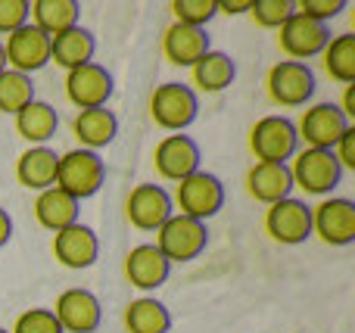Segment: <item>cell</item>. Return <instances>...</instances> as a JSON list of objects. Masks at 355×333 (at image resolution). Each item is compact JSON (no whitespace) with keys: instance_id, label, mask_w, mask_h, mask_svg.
<instances>
[{"instance_id":"obj_2","label":"cell","mask_w":355,"mask_h":333,"mask_svg":"<svg viewBox=\"0 0 355 333\" xmlns=\"http://www.w3.org/2000/svg\"><path fill=\"white\" fill-rule=\"evenodd\" d=\"M290 178H293V187H300L306 197H331L337 190L340 178H343V168L334 159L331 150H296L293 159L287 162Z\"/></svg>"},{"instance_id":"obj_22","label":"cell","mask_w":355,"mask_h":333,"mask_svg":"<svg viewBox=\"0 0 355 333\" xmlns=\"http://www.w3.org/2000/svg\"><path fill=\"white\" fill-rule=\"evenodd\" d=\"M72 134L75 141L81 143V150H103L116 141L119 134V118L112 109L106 106H97V109H81L78 116L72 118Z\"/></svg>"},{"instance_id":"obj_29","label":"cell","mask_w":355,"mask_h":333,"mask_svg":"<svg viewBox=\"0 0 355 333\" xmlns=\"http://www.w3.org/2000/svg\"><path fill=\"white\" fill-rule=\"evenodd\" d=\"M321 66L337 84H355V35H334L321 50Z\"/></svg>"},{"instance_id":"obj_16","label":"cell","mask_w":355,"mask_h":333,"mask_svg":"<svg viewBox=\"0 0 355 333\" xmlns=\"http://www.w3.org/2000/svg\"><path fill=\"white\" fill-rule=\"evenodd\" d=\"M112 75L100 62H85V66L66 72V100L75 109H97L106 106L112 97Z\"/></svg>"},{"instance_id":"obj_32","label":"cell","mask_w":355,"mask_h":333,"mask_svg":"<svg viewBox=\"0 0 355 333\" xmlns=\"http://www.w3.org/2000/svg\"><path fill=\"white\" fill-rule=\"evenodd\" d=\"M250 16L259 28L277 31L290 16H293V0H252Z\"/></svg>"},{"instance_id":"obj_10","label":"cell","mask_w":355,"mask_h":333,"mask_svg":"<svg viewBox=\"0 0 355 333\" xmlns=\"http://www.w3.org/2000/svg\"><path fill=\"white\" fill-rule=\"evenodd\" d=\"M312 237L324 246H352L355 243V203L346 197H324L312 206Z\"/></svg>"},{"instance_id":"obj_41","label":"cell","mask_w":355,"mask_h":333,"mask_svg":"<svg viewBox=\"0 0 355 333\" xmlns=\"http://www.w3.org/2000/svg\"><path fill=\"white\" fill-rule=\"evenodd\" d=\"M0 333H10V330H3V327H0Z\"/></svg>"},{"instance_id":"obj_30","label":"cell","mask_w":355,"mask_h":333,"mask_svg":"<svg viewBox=\"0 0 355 333\" xmlns=\"http://www.w3.org/2000/svg\"><path fill=\"white\" fill-rule=\"evenodd\" d=\"M31 100H35V84H31L28 75L3 69V72H0V112H3V116H16Z\"/></svg>"},{"instance_id":"obj_23","label":"cell","mask_w":355,"mask_h":333,"mask_svg":"<svg viewBox=\"0 0 355 333\" xmlns=\"http://www.w3.org/2000/svg\"><path fill=\"white\" fill-rule=\"evenodd\" d=\"M56 165H60V156L50 147H28L22 156L16 159V181L25 190H47L56 184Z\"/></svg>"},{"instance_id":"obj_1","label":"cell","mask_w":355,"mask_h":333,"mask_svg":"<svg viewBox=\"0 0 355 333\" xmlns=\"http://www.w3.org/2000/svg\"><path fill=\"white\" fill-rule=\"evenodd\" d=\"M106 184V162L100 159V153L94 150H69L60 156L56 165V184L62 193H69L72 199H91L94 193H100V187Z\"/></svg>"},{"instance_id":"obj_33","label":"cell","mask_w":355,"mask_h":333,"mask_svg":"<svg viewBox=\"0 0 355 333\" xmlns=\"http://www.w3.org/2000/svg\"><path fill=\"white\" fill-rule=\"evenodd\" d=\"M10 333H62V327L50 309H25Z\"/></svg>"},{"instance_id":"obj_24","label":"cell","mask_w":355,"mask_h":333,"mask_svg":"<svg viewBox=\"0 0 355 333\" xmlns=\"http://www.w3.org/2000/svg\"><path fill=\"white\" fill-rule=\"evenodd\" d=\"M78 199H72L69 193H62L60 187H47L37 193L35 199V222L50 234H60L69 224L78 222Z\"/></svg>"},{"instance_id":"obj_13","label":"cell","mask_w":355,"mask_h":333,"mask_svg":"<svg viewBox=\"0 0 355 333\" xmlns=\"http://www.w3.org/2000/svg\"><path fill=\"white\" fill-rule=\"evenodd\" d=\"M172 215H175L172 197H168V190L162 184H137L125 199V218L137 231L156 234Z\"/></svg>"},{"instance_id":"obj_15","label":"cell","mask_w":355,"mask_h":333,"mask_svg":"<svg viewBox=\"0 0 355 333\" xmlns=\"http://www.w3.org/2000/svg\"><path fill=\"white\" fill-rule=\"evenodd\" d=\"M53 318L60 321L62 333H94L103 321V305L85 287H69L56 296Z\"/></svg>"},{"instance_id":"obj_11","label":"cell","mask_w":355,"mask_h":333,"mask_svg":"<svg viewBox=\"0 0 355 333\" xmlns=\"http://www.w3.org/2000/svg\"><path fill=\"white\" fill-rule=\"evenodd\" d=\"M296 125V137L306 143L309 150H334L337 141L346 134L349 122L337 109V103H312L306 106V112L300 116Z\"/></svg>"},{"instance_id":"obj_39","label":"cell","mask_w":355,"mask_h":333,"mask_svg":"<svg viewBox=\"0 0 355 333\" xmlns=\"http://www.w3.org/2000/svg\"><path fill=\"white\" fill-rule=\"evenodd\" d=\"M10 237H12V218L6 215V209H0V249L10 243Z\"/></svg>"},{"instance_id":"obj_17","label":"cell","mask_w":355,"mask_h":333,"mask_svg":"<svg viewBox=\"0 0 355 333\" xmlns=\"http://www.w3.org/2000/svg\"><path fill=\"white\" fill-rule=\"evenodd\" d=\"M50 249H53V259L60 262L62 268H69V271H85V268H91L94 262H97L100 240L87 224L75 222V224H69L66 231L53 234V246Z\"/></svg>"},{"instance_id":"obj_9","label":"cell","mask_w":355,"mask_h":333,"mask_svg":"<svg viewBox=\"0 0 355 333\" xmlns=\"http://www.w3.org/2000/svg\"><path fill=\"white\" fill-rule=\"evenodd\" d=\"M327 41H331V28L309 16H302V12H296V10H293V16L277 28V47H281V53L293 62H306V66H309V60L321 56Z\"/></svg>"},{"instance_id":"obj_12","label":"cell","mask_w":355,"mask_h":333,"mask_svg":"<svg viewBox=\"0 0 355 333\" xmlns=\"http://www.w3.org/2000/svg\"><path fill=\"white\" fill-rule=\"evenodd\" d=\"M200 147L190 134H166L153 150V168L162 181L181 184L193 172H200Z\"/></svg>"},{"instance_id":"obj_19","label":"cell","mask_w":355,"mask_h":333,"mask_svg":"<svg viewBox=\"0 0 355 333\" xmlns=\"http://www.w3.org/2000/svg\"><path fill=\"white\" fill-rule=\"evenodd\" d=\"M246 193L256 203L271 206L281 203L293 193V178H290L287 165H275V162H252V168L246 172Z\"/></svg>"},{"instance_id":"obj_14","label":"cell","mask_w":355,"mask_h":333,"mask_svg":"<svg viewBox=\"0 0 355 333\" xmlns=\"http://www.w3.org/2000/svg\"><path fill=\"white\" fill-rule=\"evenodd\" d=\"M3 56H6V69L31 78V75L41 72L50 62V37L44 35V31H37L31 22H25L22 28L6 35Z\"/></svg>"},{"instance_id":"obj_40","label":"cell","mask_w":355,"mask_h":333,"mask_svg":"<svg viewBox=\"0 0 355 333\" xmlns=\"http://www.w3.org/2000/svg\"><path fill=\"white\" fill-rule=\"evenodd\" d=\"M6 69V56H3V41H0V72Z\"/></svg>"},{"instance_id":"obj_37","label":"cell","mask_w":355,"mask_h":333,"mask_svg":"<svg viewBox=\"0 0 355 333\" xmlns=\"http://www.w3.org/2000/svg\"><path fill=\"white\" fill-rule=\"evenodd\" d=\"M337 109L346 116V122H355V84H346L343 87V100L337 103Z\"/></svg>"},{"instance_id":"obj_6","label":"cell","mask_w":355,"mask_h":333,"mask_svg":"<svg viewBox=\"0 0 355 333\" xmlns=\"http://www.w3.org/2000/svg\"><path fill=\"white\" fill-rule=\"evenodd\" d=\"M209 243V228L202 222H193L187 215H175L156 231V249L168 259V265H184V262L200 259V253Z\"/></svg>"},{"instance_id":"obj_34","label":"cell","mask_w":355,"mask_h":333,"mask_svg":"<svg viewBox=\"0 0 355 333\" xmlns=\"http://www.w3.org/2000/svg\"><path fill=\"white\" fill-rule=\"evenodd\" d=\"M346 0H293V10L302 12V16L315 19V22L327 25L334 16H340V12L346 10Z\"/></svg>"},{"instance_id":"obj_20","label":"cell","mask_w":355,"mask_h":333,"mask_svg":"<svg viewBox=\"0 0 355 333\" xmlns=\"http://www.w3.org/2000/svg\"><path fill=\"white\" fill-rule=\"evenodd\" d=\"M206 50H212L209 47L206 28H193V25L172 22L166 28V35H162V56H166L172 66L190 69Z\"/></svg>"},{"instance_id":"obj_8","label":"cell","mask_w":355,"mask_h":333,"mask_svg":"<svg viewBox=\"0 0 355 333\" xmlns=\"http://www.w3.org/2000/svg\"><path fill=\"white\" fill-rule=\"evenodd\" d=\"M265 234L281 246L306 243L312 237V206L296 197L265 206Z\"/></svg>"},{"instance_id":"obj_31","label":"cell","mask_w":355,"mask_h":333,"mask_svg":"<svg viewBox=\"0 0 355 333\" xmlns=\"http://www.w3.org/2000/svg\"><path fill=\"white\" fill-rule=\"evenodd\" d=\"M175 22L181 25H193V28H206L215 16H218V6L215 0H172L168 3Z\"/></svg>"},{"instance_id":"obj_28","label":"cell","mask_w":355,"mask_h":333,"mask_svg":"<svg viewBox=\"0 0 355 333\" xmlns=\"http://www.w3.org/2000/svg\"><path fill=\"white\" fill-rule=\"evenodd\" d=\"M122 324L125 333H168L172 330V315L156 296H137L125 305Z\"/></svg>"},{"instance_id":"obj_4","label":"cell","mask_w":355,"mask_h":333,"mask_svg":"<svg viewBox=\"0 0 355 333\" xmlns=\"http://www.w3.org/2000/svg\"><path fill=\"white\" fill-rule=\"evenodd\" d=\"M200 116V97L190 91V84L166 81L150 93V118L168 134H184Z\"/></svg>"},{"instance_id":"obj_36","label":"cell","mask_w":355,"mask_h":333,"mask_svg":"<svg viewBox=\"0 0 355 333\" xmlns=\"http://www.w3.org/2000/svg\"><path fill=\"white\" fill-rule=\"evenodd\" d=\"M334 159L340 162V168L343 172H355V125H349L346 128V134L337 141V147L331 150Z\"/></svg>"},{"instance_id":"obj_35","label":"cell","mask_w":355,"mask_h":333,"mask_svg":"<svg viewBox=\"0 0 355 333\" xmlns=\"http://www.w3.org/2000/svg\"><path fill=\"white\" fill-rule=\"evenodd\" d=\"M28 22V0H0V35H12Z\"/></svg>"},{"instance_id":"obj_25","label":"cell","mask_w":355,"mask_h":333,"mask_svg":"<svg viewBox=\"0 0 355 333\" xmlns=\"http://www.w3.org/2000/svg\"><path fill=\"white\" fill-rule=\"evenodd\" d=\"M94 50H97V41H94V35L87 28H81V25L50 37V62H56V66L66 69V72L85 66V62H94Z\"/></svg>"},{"instance_id":"obj_38","label":"cell","mask_w":355,"mask_h":333,"mask_svg":"<svg viewBox=\"0 0 355 333\" xmlns=\"http://www.w3.org/2000/svg\"><path fill=\"white\" fill-rule=\"evenodd\" d=\"M215 6H218V12H225V16H240V12H250L252 0H215Z\"/></svg>"},{"instance_id":"obj_7","label":"cell","mask_w":355,"mask_h":333,"mask_svg":"<svg viewBox=\"0 0 355 333\" xmlns=\"http://www.w3.org/2000/svg\"><path fill=\"white\" fill-rule=\"evenodd\" d=\"M265 91H268L271 103L281 109H296L306 106L315 93V72L306 62H293V60H281L268 69L265 78Z\"/></svg>"},{"instance_id":"obj_5","label":"cell","mask_w":355,"mask_h":333,"mask_svg":"<svg viewBox=\"0 0 355 333\" xmlns=\"http://www.w3.org/2000/svg\"><path fill=\"white\" fill-rule=\"evenodd\" d=\"M250 150L256 156V162L287 165L293 159V153L300 150L296 125L287 116H262L250 128Z\"/></svg>"},{"instance_id":"obj_21","label":"cell","mask_w":355,"mask_h":333,"mask_svg":"<svg viewBox=\"0 0 355 333\" xmlns=\"http://www.w3.org/2000/svg\"><path fill=\"white\" fill-rule=\"evenodd\" d=\"M234 75H237V66L234 60L225 53V50H206L200 60L190 66V91L200 93H221L234 84Z\"/></svg>"},{"instance_id":"obj_26","label":"cell","mask_w":355,"mask_h":333,"mask_svg":"<svg viewBox=\"0 0 355 333\" xmlns=\"http://www.w3.org/2000/svg\"><path fill=\"white\" fill-rule=\"evenodd\" d=\"M12 122H16V134L22 137L28 147H47V141L56 134L60 116H56V109L50 103L35 97L25 109H19L16 116H12Z\"/></svg>"},{"instance_id":"obj_27","label":"cell","mask_w":355,"mask_h":333,"mask_svg":"<svg viewBox=\"0 0 355 333\" xmlns=\"http://www.w3.org/2000/svg\"><path fill=\"white\" fill-rule=\"evenodd\" d=\"M81 6L75 0H31L28 3V22L47 37L62 35V31L78 25Z\"/></svg>"},{"instance_id":"obj_18","label":"cell","mask_w":355,"mask_h":333,"mask_svg":"<svg viewBox=\"0 0 355 333\" xmlns=\"http://www.w3.org/2000/svg\"><path fill=\"white\" fill-rule=\"evenodd\" d=\"M168 271H172V265H168V259L156 249V243H137V246L128 249V255H125V280L141 293L159 290L168 280Z\"/></svg>"},{"instance_id":"obj_3","label":"cell","mask_w":355,"mask_h":333,"mask_svg":"<svg viewBox=\"0 0 355 333\" xmlns=\"http://www.w3.org/2000/svg\"><path fill=\"white\" fill-rule=\"evenodd\" d=\"M172 206L178 215H187L193 222H202L206 224L209 218H215L225 206V184H221L218 174L206 172H193L190 178H184L181 184H175V197H172Z\"/></svg>"}]
</instances>
